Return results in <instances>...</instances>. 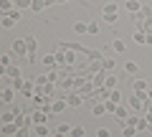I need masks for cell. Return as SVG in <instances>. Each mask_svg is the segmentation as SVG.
Masks as SVG:
<instances>
[{"label": "cell", "mask_w": 152, "mask_h": 137, "mask_svg": "<svg viewBox=\"0 0 152 137\" xmlns=\"http://www.w3.org/2000/svg\"><path fill=\"white\" fill-rule=\"evenodd\" d=\"M132 89H134V94L137 97H142L147 102V89H150V84L145 81V79H134V84H132Z\"/></svg>", "instance_id": "cell-1"}, {"label": "cell", "mask_w": 152, "mask_h": 137, "mask_svg": "<svg viewBox=\"0 0 152 137\" xmlns=\"http://www.w3.org/2000/svg\"><path fill=\"white\" fill-rule=\"evenodd\" d=\"M13 53L15 56H28V43H26V38H20V41H15V43H13Z\"/></svg>", "instance_id": "cell-2"}, {"label": "cell", "mask_w": 152, "mask_h": 137, "mask_svg": "<svg viewBox=\"0 0 152 137\" xmlns=\"http://www.w3.org/2000/svg\"><path fill=\"white\" fill-rule=\"evenodd\" d=\"M31 119H33V125H46V119H48V112H43L41 107H38V109H33Z\"/></svg>", "instance_id": "cell-3"}, {"label": "cell", "mask_w": 152, "mask_h": 137, "mask_svg": "<svg viewBox=\"0 0 152 137\" xmlns=\"http://www.w3.org/2000/svg\"><path fill=\"white\" fill-rule=\"evenodd\" d=\"M3 76L5 79H23L20 66H8V69H3Z\"/></svg>", "instance_id": "cell-4"}, {"label": "cell", "mask_w": 152, "mask_h": 137, "mask_svg": "<svg viewBox=\"0 0 152 137\" xmlns=\"http://www.w3.org/2000/svg\"><path fill=\"white\" fill-rule=\"evenodd\" d=\"M0 99H3V104H10L13 99H15V89H13V86H5L3 92H0Z\"/></svg>", "instance_id": "cell-5"}, {"label": "cell", "mask_w": 152, "mask_h": 137, "mask_svg": "<svg viewBox=\"0 0 152 137\" xmlns=\"http://www.w3.org/2000/svg\"><path fill=\"white\" fill-rule=\"evenodd\" d=\"M66 102H69V107H81V102H84V97L79 92H71L69 97H66Z\"/></svg>", "instance_id": "cell-6"}, {"label": "cell", "mask_w": 152, "mask_h": 137, "mask_svg": "<svg viewBox=\"0 0 152 137\" xmlns=\"http://www.w3.org/2000/svg\"><path fill=\"white\" fill-rule=\"evenodd\" d=\"M124 8L132 13V15H137V13L142 10V3H140V0H127V3H124Z\"/></svg>", "instance_id": "cell-7"}, {"label": "cell", "mask_w": 152, "mask_h": 137, "mask_svg": "<svg viewBox=\"0 0 152 137\" xmlns=\"http://www.w3.org/2000/svg\"><path fill=\"white\" fill-rule=\"evenodd\" d=\"M114 117H117V119H119L122 125H127V119H129V112H127L124 107L119 104V107H117V109H114Z\"/></svg>", "instance_id": "cell-8"}, {"label": "cell", "mask_w": 152, "mask_h": 137, "mask_svg": "<svg viewBox=\"0 0 152 137\" xmlns=\"http://www.w3.org/2000/svg\"><path fill=\"white\" fill-rule=\"evenodd\" d=\"M15 5V0H0V15H8Z\"/></svg>", "instance_id": "cell-9"}, {"label": "cell", "mask_w": 152, "mask_h": 137, "mask_svg": "<svg viewBox=\"0 0 152 137\" xmlns=\"http://www.w3.org/2000/svg\"><path fill=\"white\" fill-rule=\"evenodd\" d=\"M43 66H48V69H53V66H58V59H56V53H46L43 59Z\"/></svg>", "instance_id": "cell-10"}, {"label": "cell", "mask_w": 152, "mask_h": 137, "mask_svg": "<svg viewBox=\"0 0 152 137\" xmlns=\"http://www.w3.org/2000/svg\"><path fill=\"white\" fill-rule=\"evenodd\" d=\"M0 26L5 28V31H10V28H13V26H15V21H13V18H10V15H0Z\"/></svg>", "instance_id": "cell-11"}, {"label": "cell", "mask_w": 152, "mask_h": 137, "mask_svg": "<svg viewBox=\"0 0 152 137\" xmlns=\"http://www.w3.org/2000/svg\"><path fill=\"white\" fill-rule=\"evenodd\" d=\"M74 33H89V23H84V21H79V23H74Z\"/></svg>", "instance_id": "cell-12"}, {"label": "cell", "mask_w": 152, "mask_h": 137, "mask_svg": "<svg viewBox=\"0 0 152 137\" xmlns=\"http://www.w3.org/2000/svg\"><path fill=\"white\" fill-rule=\"evenodd\" d=\"M64 109H69V102H66V99H56L53 102V112H64Z\"/></svg>", "instance_id": "cell-13"}, {"label": "cell", "mask_w": 152, "mask_h": 137, "mask_svg": "<svg viewBox=\"0 0 152 137\" xmlns=\"http://www.w3.org/2000/svg\"><path fill=\"white\" fill-rule=\"evenodd\" d=\"M18 119V112H3V125H10Z\"/></svg>", "instance_id": "cell-14"}, {"label": "cell", "mask_w": 152, "mask_h": 137, "mask_svg": "<svg viewBox=\"0 0 152 137\" xmlns=\"http://www.w3.org/2000/svg\"><path fill=\"white\" fill-rule=\"evenodd\" d=\"M33 135L46 137V135H48V127H46V125H33Z\"/></svg>", "instance_id": "cell-15"}, {"label": "cell", "mask_w": 152, "mask_h": 137, "mask_svg": "<svg viewBox=\"0 0 152 137\" xmlns=\"http://www.w3.org/2000/svg\"><path fill=\"white\" fill-rule=\"evenodd\" d=\"M0 132H3V135H15V132H18V125H15V122H10V125H3V130H0Z\"/></svg>", "instance_id": "cell-16"}, {"label": "cell", "mask_w": 152, "mask_h": 137, "mask_svg": "<svg viewBox=\"0 0 152 137\" xmlns=\"http://www.w3.org/2000/svg\"><path fill=\"white\" fill-rule=\"evenodd\" d=\"M117 84H119V81H117V76H114V74H107V81H104V86H107V89H117Z\"/></svg>", "instance_id": "cell-17"}, {"label": "cell", "mask_w": 152, "mask_h": 137, "mask_svg": "<svg viewBox=\"0 0 152 137\" xmlns=\"http://www.w3.org/2000/svg\"><path fill=\"white\" fill-rule=\"evenodd\" d=\"M114 66H117V64H114V59H107V56L102 59V69H104V71H112Z\"/></svg>", "instance_id": "cell-18"}, {"label": "cell", "mask_w": 152, "mask_h": 137, "mask_svg": "<svg viewBox=\"0 0 152 137\" xmlns=\"http://www.w3.org/2000/svg\"><path fill=\"white\" fill-rule=\"evenodd\" d=\"M43 8H48V3H46V0H33V8H31V10L41 13V10H43Z\"/></svg>", "instance_id": "cell-19"}, {"label": "cell", "mask_w": 152, "mask_h": 137, "mask_svg": "<svg viewBox=\"0 0 152 137\" xmlns=\"http://www.w3.org/2000/svg\"><path fill=\"white\" fill-rule=\"evenodd\" d=\"M109 102H114V104H122V92H119V89H112V97H109Z\"/></svg>", "instance_id": "cell-20"}, {"label": "cell", "mask_w": 152, "mask_h": 137, "mask_svg": "<svg viewBox=\"0 0 152 137\" xmlns=\"http://www.w3.org/2000/svg\"><path fill=\"white\" fill-rule=\"evenodd\" d=\"M124 71L127 74H137V71H140V66H137L134 61H127V64H124Z\"/></svg>", "instance_id": "cell-21"}, {"label": "cell", "mask_w": 152, "mask_h": 137, "mask_svg": "<svg viewBox=\"0 0 152 137\" xmlns=\"http://www.w3.org/2000/svg\"><path fill=\"white\" fill-rule=\"evenodd\" d=\"M122 135H124V137H134V135H137V127H132V125H124Z\"/></svg>", "instance_id": "cell-22"}, {"label": "cell", "mask_w": 152, "mask_h": 137, "mask_svg": "<svg viewBox=\"0 0 152 137\" xmlns=\"http://www.w3.org/2000/svg\"><path fill=\"white\" fill-rule=\"evenodd\" d=\"M132 38H134L137 43H145V38H147V33H145V31H140V28H137V31H134V36H132Z\"/></svg>", "instance_id": "cell-23"}, {"label": "cell", "mask_w": 152, "mask_h": 137, "mask_svg": "<svg viewBox=\"0 0 152 137\" xmlns=\"http://www.w3.org/2000/svg\"><path fill=\"white\" fill-rule=\"evenodd\" d=\"M102 10H104V13H119V5H117V3H107Z\"/></svg>", "instance_id": "cell-24"}, {"label": "cell", "mask_w": 152, "mask_h": 137, "mask_svg": "<svg viewBox=\"0 0 152 137\" xmlns=\"http://www.w3.org/2000/svg\"><path fill=\"white\" fill-rule=\"evenodd\" d=\"M91 112H94V114H96V117H102L104 112H107V109H104V102H96V104H94V109H91Z\"/></svg>", "instance_id": "cell-25"}, {"label": "cell", "mask_w": 152, "mask_h": 137, "mask_svg": "<svg viewBox=\"0 0 152 137\" xmlns=\"http://www.w3.org/2000/svg\"><path fill=\"white\" fill-rule=\"evenodd\" d=\"M112 48H114V51H119V53H122V51H124V41H122V38H114Z\"/></svg>", "instance_id": "cell-26"}, {"label": "cell", "mask_w": 152, "mask_h": 137, "mask_svg": "<svg viewBox=\"0 0 152 137\" xmlns=\"http://www.w3.org/2000/svg\"><path fill=\"white\" fill-rule=\"evenodd\" d=\"M84 132H86V130H84L81 125H79V127H71V137H84Z\"/></svg>", "instance_id": "cell-27"}, {"label": "cell", "mask_w": 152, "mask_h": 137, "mask_svg": "<svg viewBox=\"0 0 152 137\" xmlns=\"http://www.w3.org/2000/svg\"><path fill=\"white\" fill-rule=\"evenodd\" d=\"M56 132H64V135H71V125H66V122H61V125L56 127Z\"/></svg>", "instance_id": "cell-28"}, {"label": "cell", "mask_w": 152, "mask_h": 137, "mask_svg": "<svg viewBox=\"0 0 152 137\" xmlns=\"http://www.w3.org/2000/svg\"><path fill=\"white\" fill-rule=\"evenodd\" d=\"M15 8H33V0H15Z\"/></svg>", "instance_id": "cell-29"}, {"label": "cell", "mask_w": 152, "mask_h": 137, "mask_svg": "<svg viewBox=\"0 0 152 137\" xmlns=\"http://www.w3.org/2000/svg\"><path fill=\"white\" fill-rule=\"evenodd\" d=\"M104 23H117V13H104Z\"/></svg>", "instance_id": "cell-30"}, {"label": "cell", "mask_w": 152, "mask_h": 137, "mask_svg": "<svg viewBox=\"0 0 152 137\" xmlns=\"http://www.w3.org/2000/svg\"><path fill=\"white\" fill-rule=\"evenodd\" d=\"M140 13H142V18H145V21H147V18H152V8H150V5H142Z\"/></svg>", "instance_id": "cell-31"}, {"label": "cell", "mask_w": 152, "mask_h": 137, "mask_svg": "<svg viewBox=\"0 0 152 137\" xmlns=\"http://www.w3.org/2000/svg\"><path fill=\"white\" fill-rule=\"evenodd\" d=\"M0 64H3V69H8V66H10V53H3V56H0Z\"/></svg>", "instance_id": "cell-32"}, {"label": "cell", "mask_w": 152, "mask_h": 137, "mask_svg": "<svg viewBox=\"0 0 152 137\" xmlns=\"http://www.w3.org/2000/svg\"><path fill=\"white\" fill-rule=\"evenodd\" d=\"M23 81H26V79H13V81H10V86L15 89V92H20V86H23Z\"/></svg>", "instance_id": "cell-33"}, {"label": "cell", "mask_w": 152, "mask_h": 137, "mask_svg": "<svg viewBox=\"0 0 152 137\" xmlns=\"http://www.w3.org/2000/svg\"><path fill=\"white\" fill-rule=\"evenodd\" d=\"M89 33H91V36H96V33H99V23H96V21L89 23Z\"/></svg>", "instance_id": "cell-34"}, {"label": "cell", "mask_w": 152, "mask_h": 137, "mask_svg": "<svg viewBox=\"0 0 152 137\" xmlns=\"http://www.w3.org/2000/svg\"><path fill=\"white\" fill-rule=\"evenodd\" d=\"M8 15H10V18H13V21H15V23H18V21H20V18H23V15H20V10H15V8H13V10H10V13H8Z\"/></svg>", "instance_id": "cell-35"}, {"label": "cell", "mask_w": 152, "mask_h": 137, "mask_svg": "<svg viewBox=\"0 0 152 137\" xmlns=\"http://www.w3.org/2000/svg\"><path fill=\"white\" fill-rule=\"evenodd\" d=\"M142 31H145V33H152V18H147V21H145V26H142Z\"/></svg>", "instance_id": "cell-36"}, {"label": "cell", "mask_w": 152, "mask_h": 137, "mask_svg": "<svg viewBox=\"0 0 152 137\" xmlns=\"http://www.w3.org/2000/svg\"><path fill=\"white\" fill-rule=\"evenodd\" d=\"M13 137H28V130H26V127H18V132Z\"/></svg>", "instance_id": "cell-37"}, {"label": "cell", "mask_w": 152, "mask_h": 137, "mask_svg": "<svg viewBox=\"0 0 152 137\" xmlns=\"http://www.w3.org/2000/svg\"><path fill=\"white\" fill-rule=\"evenodd\" d=\"M145 114H152V99H147V102H145Z\"/></svg>", "instance_id": "cell-38"}, {"label": "cell", "mask_w": 152, "mask_h": 137, "mask_svg": "<svg viewBox=\"0 0 152 137\" xmlns=\"http://www.w3.org/2000/svg\"><path fill=\"white\" fill-rule=\"evenodd\" d=\"M96 137H109V130H107V127H102V130H96Z\"/></svg>", "instance_id": "cell-39"}, {"label": "cell", "mask_w": 152, "mask_h": 137, "mask_svg": "<svg viewBox=\"0 0 152 137\" xmlns=\"http://www.w3.org/2000/svg\"><path fill=\"white\" fill-rule=\"evenodd\" d=\"M145 43H147V46H152V33H147V38H145Z\"/></svg>", "instance_id": "cell-40"}, {"label": "cell", "mask_w": 152, "mask_h": 137, "mask_svg": "<svg viewBox=\"0 0 152 137\" xmlns=\"http://www.w3.org/2000/svg\"><path fill=\"white\" fill-rule=\"evenodd\" d=\"M48 5H53V3H69V0H46Z\"/></svg>", "instance_id": "cell-41"}, {"label": "cell", "mask_w": 152, "mask_h": 137, "mask_svg": "<svg viewBox=\"0 0 152 137\" xmlns=\"http://www.w3.org/2000/svg\"><path fill=\"white\" fill-rule=\"evenodd\" d=\"M53 137H66V135H64V132H53Z\"/></svg>", "instance_id": "cell-42"}, {"label": "cell", "mask_w": 152, "mask_h": 137, "mask_svg": "<svg viewBox=\"0 0 152 137\" xmlns=\"http://www.w3.org/2000/svg\"><path fill=\"white\" fill-rule=\"evenodd\" d=\"M147 99H152V86H150V89H147Z\"/></svg>", "instance_id": "cell-43"}, {"label": "cell", "mask_w": 152, "mask_h": 137, "mask_svg": "<svg viewBox=\"0 0 152 137\" xmlns=\"http://www.w3.org/2000/svg\"><path fill=\"white\" fill-rule=\"evenodd\" d=\"M147 117V122H150V127H152V114H145Z\"/></svg>", "instance_id": "cell-44"}]
</instances>
